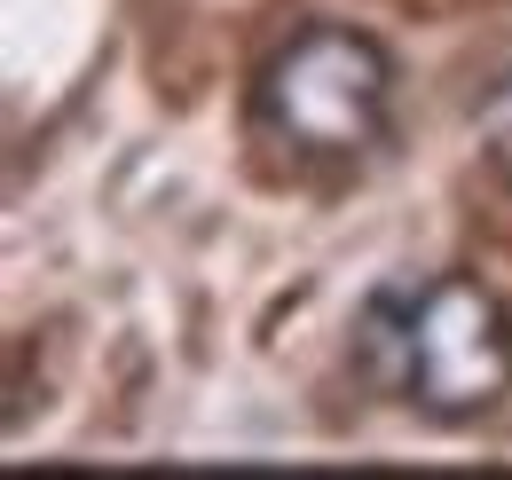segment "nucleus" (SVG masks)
Wrapping results in <instances>:
<instances>
[{
    "mask_svg": "<svg viewBox=\"0 0 512 480\" xmlns=\"http://www.w3.org/2000/svg\"><path fill=\"white\" fill-rule=\"evenodd\" d=\"M260 119L308 158H363L394 119V56L363 24H300L260 63Z\"/></svg>",
    "mask_w": 512,
    "mask_h": 480,
    "instance_id": "obj_1",
    "label": "nucleus"
},
{
    "mask_svg": "<svg viewBox=\"0 0 512 480\" xmlns=\"http://www.w3.org/2000/svg\"><path fill=\"white\" fill-rule=\"evenodd\" d=\"M394 394L434 425H473L512 394V307L481 276H434L402 300Z\"/></svg>",
    "mask_w": 512,
    "mask_h": 480,
    "instance_id": "obj_2",
    "label": "nucleus"
},
{
    "mask_svg": "<svg viewBox=\"0 0 512 480\" xmlns=\"http://www.w3.org/2000/svg\"><path fill=\"white\" fill-rule=\"evenodd\" d=\"M481 150H489V166L512 181V87L489 103V119H481Z\"/></svg>",
    "mask_w": 512,
    "mask_h": 480,
    "instance_id": "obj_3",
    "label": "nucleus"
}]
</instances>
